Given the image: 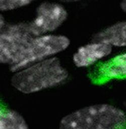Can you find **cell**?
I'll return each mask as SVG.
<instances>
[{
  "label": "cell",
  "instance_id": "obj_1",
  "mask_svg": "<svg viewBox=\"0 0 126 129\" xmlns=\"http://www.w3.org/2000/svg\"><path fill=\"white\" fill-rule=\"evenodd\" d=\"M68 77V71L60 59L54 57L14 72L11 84L22 93L31 94L58 86Z\"/></svg>",
  "mask_w": 126,
  "mask_h": 129
},
{
  "label": "cell",
  "instance_id": "obj_2",
  "mask_svg": "<svg viewBox=\"0 0 126 129\" xmlns=\"http://www.w3.org/2000/svg\"><path fill=\"white\" fill-rule=\"evenodd\" d=\"M126 113L118 107L99 104L77 110L64 117L59 129H125Z\"/></svg>",
  "mask_w": 126,
  "mask_h": 129
},
{
  "label": "cell",
  "instance_id": "obj_3",
  "mask_svg": "<svg viewBox=\"0 0 126 129\" xmlns=\"http://www.w3.org/2000/svg\"><path fill=\"white\" fill-rule=\"evenodd\" d=\"M71 45L70 38L63 34L56 33L35 36L9 69L14 73L36 62L57 57Z\"/></svg>",
  "mask_w": 126,
  "mask_h": 129
},
{
  "label": "cell",
  "instance_id": "obj_4",
  "mask_svg": "<svg viewBox=\"0 0 126 129\" xmlns=\"http://www.w3.org/2000/svg\"><path fill=\"white\" fill-rule=\"evenodd\" d=\"M35 35L28 21L8 22L1 14L0 20V62L9 68L15 62Z\"/></svg>",
  "mask_w": 126,
  "mask_h": 129
},
{
  "label": "cell",
  "instance_id": "obj_5",
  "mask_svg": "<svg viewBox=\"0 0 126 129\" xmlns=\"http://www.w3.org/2000/svg\"><path fill=\"white\" fill-rule=\"evenodd\" d=\"M68 17L65 4L56 0L44 1L36 6L28 23L35 36L54 34L63 26Z\"/></svg>",
  "mask_w": 126,
  "mask_h": 129
},
{
  "label": "cell",
  "instance_id": "obj_6",
  "mask_svg": "<svg viewBox=\"0 0 126 129\" xmlns=\"http://www.w3.org/2000/svg\"><path fill=\"white\" fill-rule=\"evenodd\" d=\"M114 50L109 44L92 39L76 49L72 55V61L77 68H87L108 59Z\"/></svg>",
  "mask_w": 126,
  "mask_h": 129
},
{
  "label": "cell",
  "instance_id": "obj_7",
  "mask_svg": "<svg viewBox=\"0 0 126 129\" xmlns=\"http://www.w3.org/2000/svg\"><path fill=\"white\" fill-rule=\"evenodd\" d=\"M92 39L106 43L114 49L126 48V19L101 29L93 36Z\"/></svg>",
  "mask_w": 126,
  "mask_h": 129
},
{
  "label": "cell",
  "instance_id": "obj_8",
  "mask_svg": "<svg viewBox=\"0 0 126 129\" xmlns=\"http://www.w3.org/2000/svg\"><path fill=\"white\" fill-rule=\"evenodd\" d=\"M102 81L126 79V51L108 58L98 69Z\"/></svg>",
  "mask_w": 126,
  "mask_h": 129
},
{
  "label": "cell",
  "instance_id": "obj_9",
  "mask_svg": "<svg viewBox=\"0 0 126 129\" xmlns=\"http://www.w3.org/2000/svg\"><path fill=\"white\" fill-rule=\"evenodd\" d=\"M0 129H29L24 118L15 110L3 108L0 111Z\"/></svg>",
  "mask_w": 126,
  "mask_h": 129
},
{
  "label": "cell",
  "instance_id": "obj_10",
  "mask_svg": "<svg viewBox=\"0 0 126 129\" xmlns=\"http://www.w3.org/2000/svg\"><path fill=\"white\" fill-rule=\"evenodd\" d=\"M39 0H0L2 14L10 13L26 8Z\"/></svg>",
  "mask_w": 126,
  "mask_h": 129
},
{
  "label": "cell",
  "instance_id": "obj_11",
  "mask_svg": "<svg viewBox=\"0 0 126 129\" xmlns=\"http://www.w3.org/2000/svg\"><path fill=\"white\" fill-rule=\"evenodd\" d=\"M119 7L121 11L126 15V0H120Z\"/></svg>",
  "mask_w": 126,
  "mask_h": 129
},
{
  "label": "cell",
  "instance_id": "obj_12",
  "mask_svg": "<svg viewBox=\"0 0 126 129\" xmlns=\"http://www.w3.org/2000/svg\"><path fill=\"white\" fill-rule=\"evenodd\" d=\"M60 3H62L64 4H75L77 3L84 0H56Z\"/></svg>",
  "mask_w": 126,
  "mask_h": 129
},
{
  "label": "cell",
  "instance_id": "obj_13",
  "mask_svg": "<svg viewBox=\"0 0 126 129\" xmlns=\"http://www.w3.org/2000/svg\"></svg>",
  "mask_w": 126,
  "mask_h": 129
}]
</instances>
